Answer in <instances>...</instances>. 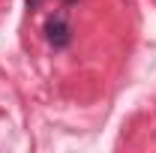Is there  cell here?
Wrapping results in <instances>:
<instances>
[{
    "instance_id": "7a4b0ae2",
    "label": "cell",
    "mask_w": 156,
    "mask_h": 153,
    "mask_svg": "<svg viewBox=\"0 0 156 153\" xmlns=\"http://www.w3.org/2000/svg\"><path fill=\"white\" fill-rule=\"evenodd\" d=\"M24 3H27V9H30V12H36V9H39V3H42V0H24Z\"/></svg>"
},
{
    "instance_id": "3957f363",
    "label": "cell",
    "mask_w": 156,
    "mask_h": 153,
    "mask_svg": "<svg viewBox=\"0 0 156 153\" xmlns=\"http://www.w3.org/2000/svg\"><path fill=\"white\" fill-rule=\"evenodd\" d=\"M60 3H63V6H72V3H78V0H60Z\"/></svg>"
},
{
    "instance_id": "6da1fadb",
    "label": "cell",
    "mask_w": 156,
    "mask_h": 153,
    "mask_svg": "<svg viewBox=\"0 0 156 153\" xmlns=\"http://www.w3.org/2000/svg\"><path fill=\"white\" fill-rule=\"evenodd\" d=\"M42 33H45V42H48L51 51H66V48L72 45V36H75V30H72V24H69V15H66L63 9L45 15Z\"/></svg>"
}]
</instances>
